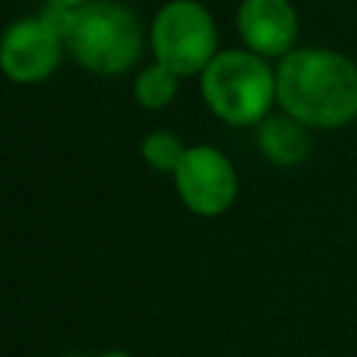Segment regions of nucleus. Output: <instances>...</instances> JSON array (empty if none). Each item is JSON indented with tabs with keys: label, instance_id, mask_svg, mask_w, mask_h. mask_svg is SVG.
I'll return each mask as SVG.
<instances>
[{
	"label": "nucleus",
	"instance_id": "f257e3e1",
	"mask_svg": "<svg viewBox=\"0 0 357 357\" xmlns=\"http://www.w3.org/2000/svg\"><path fill=\"white\" fill-rule=\"evenodd\" d=\"M276 100L307 128H340L357 117V64L326 47H301L282 56Z\"/></svg>",
	"mask_w": 357,
	"mask_h": 357
},
{
	"label": "nucleus",
	"instance_id": "f03ea898",
	"mask_svg": "<svg viewBox=\"0 0 357 357\" xmlns=\"http://www.w3.org/2000/svg\"><path fill=\"white\" fill-rule=\"evenodd\" d=\"M201 92L223 123L254 126L276 100V73L254 50H223L201 73Z\"/></svg>",
	"mask_w": 357,
	"mask_h": 357
},
{
	"label": "nucleus",
	"instance_id": "7ed1b4c3",
	"mask_svg": "<svg viewBox=\"0 0 357 357\" xmlns=\"http://www.w3.org/2000/svg\"><path fill=\"white\" fill-rule=\"evenodd\" d=\"M64 42L81 67L100 75H120L139 59L142 31L128 6L117 0H89L75 8Z\"/></svg>",
	"mask_w": 357,
	"mask_h": 357
},
{
	"label": "nucleus",
	"instance_id": "20e7f679",
	"mask_svg": "<svg viewBox=\"0 0 357 357\" xmlns=\"http://www.w3.org/2000/svg\"><path fill=\"white\" fill-rule=\"evenodd\" d=\"M151 45L156 61L176 75L204 73L218 56V31L212 14L195 0H170L153 20Z\"/></svg>",
	"mask_w": 357,
	"mask_h": 357
},
{
	"label": "nucleus",
	"instance_id": "39448f33",
	"mask_svg": "<svg viewBox=\"0 0 357 357\" xmlns=\"http://www.w3.org/2000/svg\"><path fill=\"white\" fill-rule=\"evenodd\" d=\"M173 181L184 206L201 218H215L234 204L237 173L229 156L212 145H192L184 151Z\"/></svg>",
	"mask_w": 357,
	"mask_h": 357
},
{
	"label": "nucleus",
	"instance_id": "423d86ee",
	"mask_svg": "<svg viewBox=\"0 0 357 357\" xmlns=\"http://www.w3.org/2000/svg\"><path fill=\"white\" fill-rule=\"evenodd\" d=\"M61 36L42 17H25L0 36V70L17 84H36L56 73L61 61Z\"/></svg>",
	"mask_w": 357,
	"mask_h": 357
},
{
	"label": "nucleus",
	"instance_id": "0eeeda50",
	"mask_svg": "<svg viewBox=\"0 0 357 357\" xmlns=\"http://www.w3.org/2000/svg\"><path fill=\"white\" fill-rule=\"evenodd\" d=\"M237 31L257 56H287L296 50L298 14L290 0H243L237 8Z\"/></svg>",
	"mask_w": 357,
	"mask_h": 357
},
{
	"label": "nucleus",
	"instance_id": "6e6552de",
	"mask_svg": "<svg viewBox=\"0 0 357 357\" xmlns=\"http://www.w3.org/2000/svg\"><path fill=\"white\" fill-rule=\"evenodd\" d=\"M257 142H259V151L265 153V159L273 162V165H282V167L298 165V162H304L307 153H310V134H307V126L298 123V120L290 117V114L265 117L262 126H259Z\"/></svg>",
	"mask_w": 357,
	"mask_h": 357
},
{
	"label": "nucleus",
	"instance_id": "1a4fd4ad",
	"mask_svg": "<svg viewBox=\"0 0 357 357\" xmlns=\"http://www.w3.org/2000/svg\"><path fill=\"white\" fill-rule=\"evenodd\" d=\"M176 84H178V75L173 70H167L165 64H153V67H145L139 75H137V84H134V98L139 106L145 109H162L173 100L176 95Z\"/></svg>",
	"mask_w": 357,
	"mask_h": 357
},
{
	"label": "nucleus",
	"instance_id": "9d476101",
	"mask_svg": "<svg viewBox=\"0 0 357 357\" xmlns=\"http://www.w3.org/2000/svg\"><path fill=\"white\" fill-rule=\"evenodd\" d=\"M139 151H142V159H145L153 170L173 173V170L178 167V162H181V156H184L187 148H184V145L178 142V137L170 134V131H151V134L142 139Z\"/></svg>",
	"mask_w": 357,
	"mask_h": 357
},
{
	"label": "nucleus",
	"instance_id": "9b49d317",
	"mask_svg": "<svg viewBox=\"0 0 357 357\" xmlns=\"http://www.w3.org/2000/svg\"><path fill=\"white\" fill-rule=\"evenodd\" d=\"M50 6H64V8H81V6H86L89 0H47Z\"/></svg>",
	"mask_w": 357,
	"mask_h": 357
},
{
	"label": "nucleus",
	"instance_id": "f8f14e48",
	"mask_svg": "<svg viewBox=\"0 0 357 357\" xmlns=\"http://www.w3.org/2000/svg\"><path fill=\"white\" fill-rule=\"evenodd\" d=\"M98 357H131V354L123 351V349H112V351H103V354H98Z\"/></svg>",
	"mask_w": 357,
	"mask_h": 357
},
{
	"label": "nucleus",
	"instance_id": "ddd939ff",
	"mask_svg": "<svg viewBox=\"0 0 357 357\" xmlns=\"http://www.w3.org/2000/svg\"><path fill=\"white\" fill-rule=\"evenodd\" d=\"M67 357H95V354H81V351H78V354H67Z\"/></svg>",
	"mask_w": 357,
	"mask_h": 357
}]
</instances>
